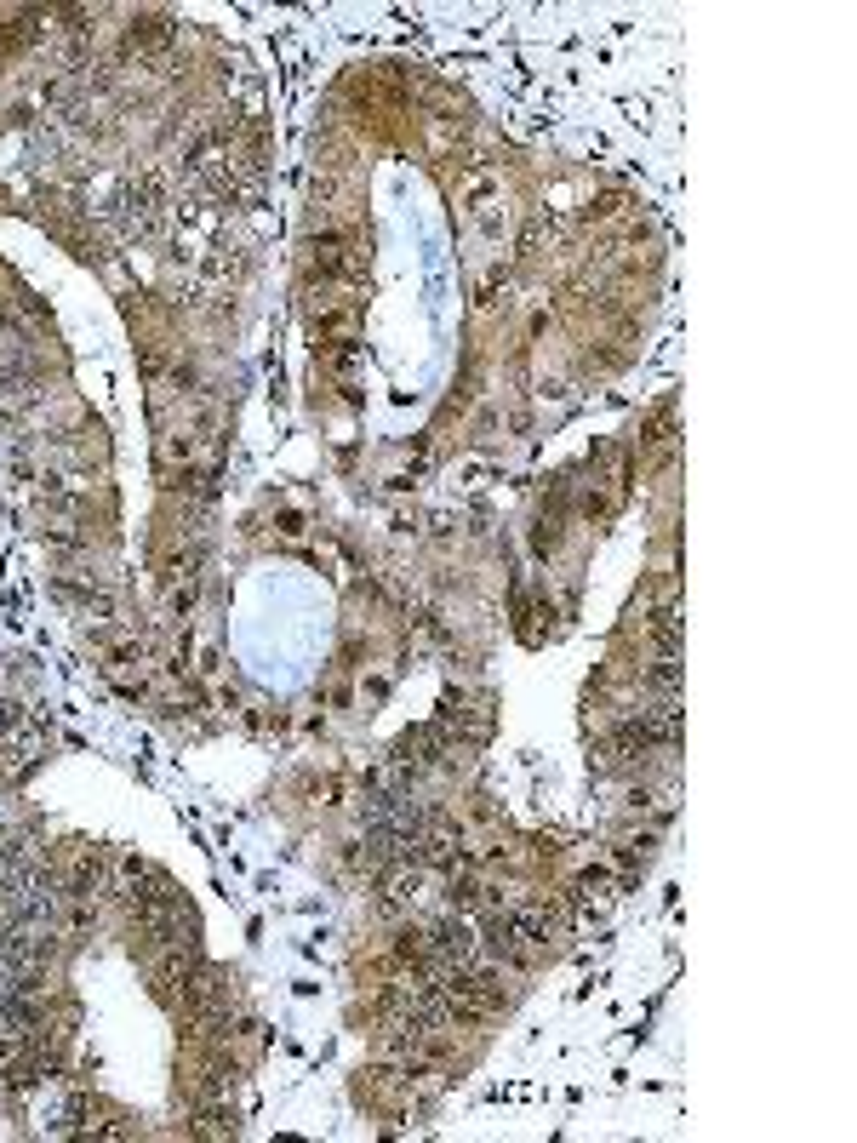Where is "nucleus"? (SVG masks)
<instances>
[{
  "instance_id": "obj_1",
  "label": "nucleus",
  "mask_w": 857,
  "mask_h": 1143,
  "mask_svg": "<svg viewBox=\"0 0 857 1143\" xmlns=\"http://www.w3.org/2000/svg\"><path fill=\"white\" fill-rule=\"evenodd\" d=\"M309 263H315V275H326V281H349V275L360 269L355 235H343V229H326V235H315V241H309Z\"/></svg>"
}]
</instances>
